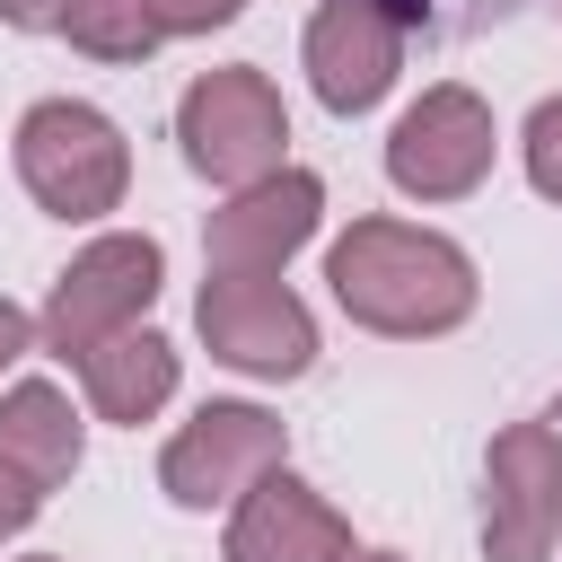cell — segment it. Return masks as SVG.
Returning <instances> with one entry per match:
<instances>
[{
  "mask_svg": "<svg viewBox=\"0 0 562 562\" xmlns=\"http://www.w3.org/2000/svg\"><path fill=\"white\" fill-rule=\"evenodd\" d=\"M325 281H334V307L386 342H439L474 316L483 281H474V255L422 220H351L334 246H325Z\"/></svg>",
  "mask_w": 562,
  "mask_h": 562,
  "instance_id": "cell-1",
  "label": "cell"
},
{
  "mask_svg": "<svg viewBox=\"0 0 562 562\" xmlns=\"http://www.w3.org/2000/svg\"><path fill=\"white\" fill-rule=\"evenodd\" d=\"M18 184L35 193V211L88 228V220L123 211V193H132V140L88 97H35L18 114Z\"/></svg>",
  "mask_w": 562,
  "mask_h": 562,
  "instance_id": "cell-2",
  "label": "cell"
},
{
  "mask_svg": "<svg viewBox=\"0 0 562 562\" xmlns=\"http://www.w3.org/2000/svg\"><path fill=\"white\" fill-rule=\"evenodd\" d=\"M176 140H184V167L202 184L246 193V184L290 167V105L255 61H228V70H202L176 97Z\"/></svg>",
  "mask_w": 562,
  "mask_h": 562,
  "instance_id": "cell-3",
  "label": "cell"
},
{
  "mask_svg": "<svg viewBox=\"0 0 562 562\" xmlns=\"http://www.w3.org/2000/svg\"><path fill=\"white\" fill-rule=\"evenodd\" d=\"M158 281H167V246H158V237H140V228H105V237H88V246L53 272L44 307H35L44 351L79 360V351L132 334V325L158 307Z\"/></svg>",
  "mask_w": 562,
  "mask_h": 562,
  "instance_id": "cell-4",
  "label": "cell"
},
{
  "mask_svg": "<svg viewBox=\"0 0 562 562\" xmlns=\"http://www.w3.org/2000/svg\"><path fill=\"white\" fill-rule=\"evenodd\" d=\"M193 325H202L211 360L237 369V378H272L281 386V378L316 369V316L281 272H202Z\"/></svg>",
  "mask_w": 562,
  "mask_h": 562,
  "instance_id": "cell-5",
  "label": "cell"
},
{
  "mask_svg": "<svg viewBox=\"0 0 562 562\" xmlns=\"http://www.w3.org/2000/svg\"><path fill=\"white\" fill-rule=\"evenodd\" d=\"M290 465V430L263 404H202L193 422H176V439L158 448V492L176 509H237L263 474Z\"/></svg>",
  "mask_w": 562,
  "mask_h": 562,
  "instance_id": "cell-6",
  "label": "cell"
},
{
  "mask_svg": "<svg viewBox=\"0 0 562 562\" xmlns=\"http://www.w3.org/2000/svg\"><path fill=\"white\" fill-rule=\"evenodd\" d=\"M492 149H501L492 105L465 79H439V88H422L395 114V132H386V184L404 202H465L492 176Z\"/></svg>",
  "mask_w": 562,
  "mask_h": 562,
  "instance_id": "cell-7",
  "label": "cell"
},
{
  "mask_svg": "<svg viewBox=\"0 0 562 562\" xmlns=\"http://www.w3.org/2000/svg\"><path fill=\"white\" fill-rule=\"evenodd\" d=\"M562 544V422H509L483 457V562H553Z\"/></svg>",
  "mask_w": 562,
  "mask_h": 562,
  "instance_id": "cell-8",
  "label": "cell"
},
{
  "mask_svg": "<svg viewBox=\"0 0 562 562\" xmlns=\"http://www.w3.org/2000/svg\"><path fill=\"white\" fill-rule=\"evenodd\" d=\"M325 220V176L316 167H281L246 193H228L202 220V272H281Z\"/></svg>",
  "mask_w": 562,
  "mask_h": 562,
  "instance_id": "cell-9",
  "label": "cell"
},
{
  "mask_svg": "<svg viewBox=\"0 0 562 562\" xmlns=\"http://www.w3.org/2000/svg\"><path fill=\"white\" fill-rule=\"evenodd\" d=\"M299 61H307L316 105L351 123V114H369V105L395 88V70H404V26H395L386 9H369V0H316Z\"/></svg>",
  "mask_w": 562,
  "mask_h": 562,
  "instance_id": "cell-10",
  "label": "cell"
},
{
  "mask_svg": "<svg viewBox=\"0 0 562 562\" xmlns=\"http://www.w3.org/2000/svg\"><path fill=\"white\" fill-rule=\"evenodd\" d=\"M351 553V518L307 483V474H263L220 536V562H342Z\"/></svg>",
  "mask_w": 562,
  "mask_h": 562,
  "instance_id": "cell-11",
  "label": "cell"
},
{
  "mask_svg": "<svg viewBox=\"0 0 562 562\" xmlns=\"http://www.w3.org/2000/svg\"><path fill=\"white\" fill-rule=\"evenodd\" d=\"M70 369H79V395H88V413H97V422H114V430H140V422H158V413L176 404V378H184L176 342H167V334H149V325H132V334H114V342L79 351Z\"/></svg>",
  "mask_w": 562,
  "mask_h": 562,
  "instance_id": "cell-12",
  "label": "cell"
},
{
  "mask_svg": "<svg viewBox=\"0 0 562 562\" xmlns=\"http://www.w3.org/2000/svg\"><path fill=\"white\" fill-rule=\"evenodd\" d=\"M79 457H88L79 404H70L53 378H18V386L0 395V465H9L18 483H35V492H61V483L79 474Z\"/></svg>",
  "mask_w": 562,
  "mask_h": 562,
  "instance_id": "cell-13",
  "label": "cell"
},
{
  "mask_svg": "<svg viewBox=\"0 0 562 562\" xmlns=\"http://www.w3.org/2000/svg\"><path fill=\"white\" fill-rule=\"evenodd\" d=\"M53 35H70V53H88V61H149L167 44L149 0H61Z\"/></svg>",
  "mask_w": 562,
  "mask_h": 562,
  "instance_id": "cell-14",
  "label": "cell"
},
{
  "mask_svg": "<svg viewBox=\"0 0 562 562\" xmlns=\"http://www.w3.org/2000/svg\"><path fill=\"white\" fill-rule=\"evenodd\" d=\"M518 158H527V184H536L544 202H562V97H544V105L527 114Z\"/></svg>",
  "mask_w": 562,
  "mask_h": 562,
  "instance_id": "cell-15",
  "label": "cell"
},
{
  "mask_svg": "<svg viewBox=\"0 0 562 562\" xmlns=\"http://www.w3.org/2000/svg\"><path fill=\"white\" fill-rule=\"evenodd\" d=\"M246 0H149V18H158V35H211V26H228Z\"/></svg>",
  "mask_w": 562,
  "mask_h": 562,
  "instance_id": "cell-16",
  "label": "cell"
},
{
  "mask_svg": "<svg viewBox=\"0 0 562 562\" xmlns=\"http://www.w3.org/2000/svg\"><path fill=\"white\" fill-rule=\"evenodd\" d=\"M35 509H44V492H35V483H18V474L0 465V544H9V536H26V527H35Z\"/></svg>",
  "mask_w": 562,
  "mask_h": 562,
  "instance_id": "cell-17",
  "label": "cell"
},
{
  "mask_svg": "<svg viewBox=\"0 0 562 562\" xmlns=\"http://www.w3.org/2000/svg\"><path fill=\"white\" fill-rule=\"evenodd\" d=\"M35 342H44V334H35V316H26L18 299H0V369H18Z\"/></svg>",
  "mask_w": 562,
  "mask_h": 562,
  "instance_id": "cell-18",
  "label": "cell"
},
{
  "mask_svg": "<svg viewBox=\"0 0 562 562\" xmlns=\"http://www.w3.org/2000/svg\"><path fill=\"white\" fill-rule=\"evenodd\" d=\"M0 18L35 35V26H53V18H61V0H0Z\"/></svg>",
  "mask_w": 562,
  "mask_h": 562,
  "instance_id": "cell-19",
  "label": "cell"
},
{
  "mask_svg": "<svg viewBox=\"0 0 562 562\" xmlns=\"http://www.w3.org/2000/svg\"><path fill=\"white\" fill-rule=\"evenodd\" d=\"M342 562H404V553H386V544H351Z\"/></svg>",
  "mask_w": 562,
  "mask_h": 562,
  "instance_id": "cell-20",
  "label": "cell"
},
{
  "mask_svg": "<svg viewBox=\"0 0 562 562\" xmlns=\"http://www.w3.org/2000/svg\"><path fill=\"white\" fill-rule=\"evenodd\" d=\"M26 562H61V553H26Z\"/></svg>",
  "mask_w": 562,
  "mask_h": 562,
  "instance_id": "cell-21",
  "label": "cell"
},
{
  "mask_svg": "<svg viewBox=\"0 0 562 562\" xmlns=\"http://www.w3.org/2000/svg\"><path fill=\"white\" fill-rule=\"evenodd\" d=\"M553 422H562V404H553Z\"/></svg>",
  "mask_w": 562,
  "mask_h": 562,
  "instance_id": "cell-22",
  "label": "cell"
}]
</instances>
